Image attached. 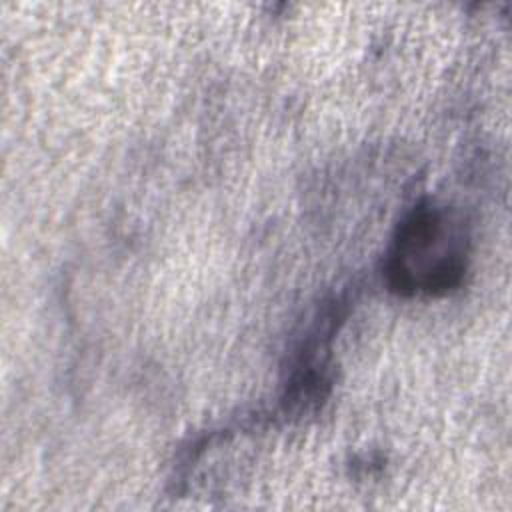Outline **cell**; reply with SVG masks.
<instances>
[{"label": "cell", "mask_w": 512, "mask_h": 512, "mask_svg": "<svg viewBox=\"0 0 512 512\" xmlns=\"http://www.w3.org/2000/svg\"><path fill=\"white\" fill-rule=\"evenodd\" d=\"M468 234L448 210L418 204L398 226L386 262L392 290L400 294H444L466 270Z\"/></svg>", "instance_id": "6da1fadb"}]
</instances>
